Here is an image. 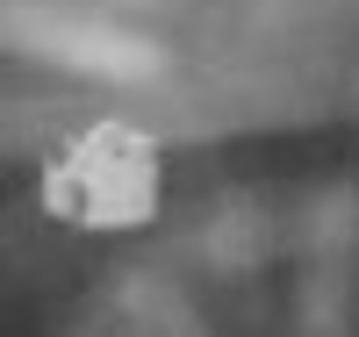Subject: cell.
Instances as JSON below:
<instances>
[{
    "mask_svg": "<svg viewBox=\"0 0 359 337\" xmlns=\"http://www.w3.org/2000/svg\"><path fill=\"white\" fill-rule=\"evenodd\" d=\"M50 208L79 223H137L151 208V144L130 130H94L50 172Z\"/></svg>",
    "mask_w": 359,
    "mask_h": 337,
    "instance_id": "6da1fadb",
    "label": "cell"
}]
</instances>
